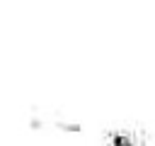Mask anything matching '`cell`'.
<instances>
[{"label": "cell", "mask_w": 155, "mask_h": 146, "mask_svg": "<svg viewBox=\"0 0 155 146\" xmlns=\"http://www.w3.org/2000/svg\"><path fill=\"white\" fill-rule=\"evenodd\" d=\"M148 139L140 129H131V127H116L104 131L102 136V146H145Z\"/></svg>", "instance_id": "obj_1"}]
</instances>
